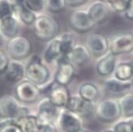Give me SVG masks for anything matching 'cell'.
<instances>
[{
  "label": "cell",
  "instance_id": "cell-11",
  "mask_svg": "<svg viewBox=\"0 0 133 132\" xmlns=\"http://www.w3.org/2000/svg\"><path fill=\"white\" fill-rule=\"evenodd\" d=\"M48 98L56 107H66L71 97L69 90L65 86L57 84L56 82L52 84L48 92Z\"/></svg>",
  "mask_w": 133,
  "mask_h": 132
},
{
  "label": "cell",
  "instance_id": "cell-34",
  "mask_svg": "<svg viewBox=\"0 0 133 132\" xmlns=\"http://www.w3.org/2000/svg\"><path fill=\"white\" fill-rule=\"evenodd\" d=\"M9 62L10 60L8 56L3 51L0 50V73H3L6 71Z\"/></svg>",
  "mask_w": 133,
  "mask_h": 132
},
{
  "label": "cell",
  "instance_id": "cell-7",
  "mask_svg": "<svg viewBox=\"0 0 133 132\" xmlns=\"http://www.w3.org/2000/svg\"><path fill=\"white\" fill-rule=\"evenodd\" d=\"M97 112L98 118L104 122H113L122 115L119 102L114 100H105L101 102L97 106Z\"/></svg>",
  "mask_w": 133,
  "mask_h": 132
},
{
  "label": "cell",
  "instance_id": "cell-40",
  "mask_svg": "<svg viewBox=\"0 0 133 132\" xmlns=\"http://www.w3.org/2000/svg\"><path fill=\"white\" fill-rule=\"evenodd\" d=\"M3 43V35L1 34V32H0V47L2 46Z\"/></svg>",
  "mask_w": 133,
  "mask_h": 132
},
{
  "label": "cell",
  "instance_id": "cell-38",
  "mask_svg": "<svg viewBox=\"0 0 133 132\" xmlns=\"http://www.w3.org/2000/svg\"><path fill=\"white\" fill-rule=\"evenodd\" d=\"M125 13V16L126 18L129 20H133V0H130L128 8L126 10Z\"/></svg>",
  "mask_w": 133,
  "mask_h": 132
},
{
  "label": "cell",
  "instance_id": "cell-22",
  "mask_svg": "<svg viewBox=\"0 0 133 132\" xmlns=\"http://www.w3.org/2000/svg\"><path fill=\"white\" fill-rule=\"evenodd\" d=\"M78 94L82 100L88 102H93L97 99L99 92L97 87L94 84L87 82L79 87Z\"/></svg>",
  "mask_w": 133,
  "mask_h": 132
},
{
  "label": "cell",
  "instance_id": "cell-37",
  "mask_svg": "<svg viewBox=\"0 0 133 132\" xmlns=\"http://www.w3.org/2000/svg\"><path fill=\"white\" fill-rule=\"evenodd\" d=\"M88 0H65L66 5L70 7H78L83 4H85Z\"/></svg>",
  "mask_w": 133,
  "mask_h": 132
},
{
  "label": "cell",
  "instance_id": "cell-36",
  "mask_svg": "<svg viewBox=\"0 0 133 132\" xmlns=\"http://www.w3.org/2000/svg\"><path fill=\"white\" fill-rule=\"evenodd\" d=\"M93 110H94V107H93L92 102H88V101H85L84 106H83V108H82V109L79 114H81L82 115H85L86 116V115H90L93 112Z\"/></svg>",
  "mask_w": 133,
  "mask_h": 132
},
{
  "label": "cell",
  "instance_id": "cell-9",
  "mask_svg": "<svg viewBox=\"0 0 133 132\" xmlns=\"http://www.w3.org/2000/svg\"><path fill=\"white\" fill-rule=\"evenodd\" d=\"M87 47L90 55L95 57L103 56L109 50V40L102 34L93 33L87 40Z\"/></svg>",
  "mask_w": 133,
  "mask_h": 132
},
{
  "label": "cell",
  "instance_id": "cell-1",
  "mask_svg": "<svg viewBox=\"0 0 133 132\" xmlns=\"http://www.w3.org/2000/svg\"><path fill=\"white\" fill-rule=\"evenodd\" d=\"M33 25V32L36 37L42 41H49L56 37L59 31L58 22L48 14L37 16Z\"/></svg>",
  "mask_w": 133,
  "mask_h": 132
},
{
  "label": "cell",
  "instance_id": "cell-43",
  "mask_svg": "<svg viewBox=\"0 0 133 132\" xmlns=\"http://www.w3.org/2000/svg\"><path fill=\"white\" fill-rule=\"evenodd\" d=\"M104 132H114L113 130H105Z\"/></svg>",
  "mask_w": 133,
  "mask_h": 132
},
{
  "label": "cell",
  "instance_id": "cell-30",
  "mask_svg": "<svg viewBox=\"0 0 133 132\" xmlns=\"http://www.w3.org/2000/svg\"><path fill=\"white\" fill-rule=\"evenodd\" d=\"M45 1L48 10L52 13H59L66 6L65 0H45Z\"/></svg>",
  "mask_w": 133,
  "mask_h": 132
},
{
  "label": "cell",
  "instance_id": "cell-16",
  "mask_svg": "<svg viewBox=\"0 0 133 132\" xmlns=\"http://www.w3.org/2000/svg\"><path fill=\"white\" fill-rule=\"evenodd\" d=\"M65 59H68L74 66H81L85 64L90 58V53L86 46L82 44L74 45L71 51L66 55Z\"/></svg>",
  "mask_w": 133,
  "mask_h": 132
},
{
  "label": "cell",
  "instance_id": "cell-5",
  "mask_svg": "<svg viewBox=\"0 0 133 132\" xmlns=\"http://www.w3.org/2000/svg\"><path fill=\"white\" fill-rule=\"evenodd\" d=\"M7 52L12 59L21 60L28 57L32 52V44L29 39L22 36H17L10 39Z\"/></svg>",
  "mask_w": 133,
  "mask_h": 132
},
{
  "label": "cell",
  "instance_id": "cell-28",
  "mask_svg": "<svg viewBox=\"0 0 133 132\" xmlns=\"http://www.w3.org/2000/svg\"><path fill=\"white\" fill-rule=\"evenodd\" d=\"M85 101L78 96H72L70 97L69 101L66 105V109L74 113H80L83 106H84Z\"/></svg>",
  "mask_w": 133,
  "mask_h": 132
},
{
  "label": "cell",
  "instance_id": "cell-31",
  "mask_svg": "<svg viewBox=\"0 0 133 132\" xmlns=\"http://www.w3.org/2000/svg\"><path fill=\"white\" fill-rule=\"evenodd\" d=\"M0 132H22L14 119H7L0 123Z\"/></svg>",
  "mask_w": 133,
  "mask_h": 132
},
{
  "label": "cell",
  "instance_id": "cell-41",
  "mask_svg": "<svg viewBox=\"0 0 133 132\" xmlns=\"http://www.w3.org/2000/svg\"><path fill=\"white\" fill-rule=\"evenodd\" d=\"M128 123H130V125H131V129H132V131H133V119H131V120H129Z\"/></svg>",
  "mask_w": 133,
  "mask_h": 132
},
{
  "label": "cell",
  "instance_id": "cell-2",
  "mask_svg": "<svg viewBox=\"0 0 133 132\" xmlns=\"http://www.w3.org/2000/svg\"><path fill=\"white\" fill-rule=\"evenodd\" d=\"M25 76L27 80L37 86L45 84L50 78L48 67L42 63L41 59L37 55H32L25 67Z\"/></svg>",
  "mask_w": 133,
  "mask_h": 132
},
{
  "label": "cell",
  "instance_id": "cell-18",
  "mask_svg": "<svg viewBox=\"0 0 133 132\" xmlns=\"http://www.w3.org/2000/svg\"><path fill=\"white\" fill-rule=\"evenodd\" d=\"M14 120L22 132H37L41 126L37 117L31 115H23Z\"/></svg>",
  "mask_w": 133,
  "mask_h": 132
},
{
  "label": "cell",
  "instance_id": "cell-42",
  "mask_svg": "<svg viewBox=\"0 0 133 132\" xmlns=\"http://www.w3.org/2000/svg\"><path fill=\"white\" fill-rule=\"evenodd\" d=\"M77 132H90V131H87V130H78V131H77Z\"/></svg>",
  "mask_w": 133,
  "mask_h": 132
},
{
  "label": "cell",
  "instance_id": "cell-14",
  "mask_svg": "<svg viewBox=\"0 0 133 132\" xmlns=\"http://www.w3.org/2000/svg\"><path fill=\"white\" fill-rule=\"evenodd\" d=\"M87 13L95 25L105 22L109 15L108 6L103 1H97L93 3L90 6Z\"/></svg>",
  "mask_w": 133,
  "mask_h": 132
},
{
  "label": "cell",
  "instance_id": "cell-26",
  "mask_svg": "<svg viewBox=\"0 0 133 132\" xmlns=\"http://www.w3.org/2000/svg\"><path fill=\"white\" fill-rule=\"evenodd\" d=\"M60 42V47L63 56L65 57L71 51L74 47V40L71 32H64L60 37L59 38Z\"/></svg>",
  "mask_w": 133,
  "mask_h": 132
},
{
  "label": "cell",
  "instance_id": "cell-19",
  "mask_svg": "<svg viewBox=\"0 0 133 132\" xmlns=\"http://www.w3.org/2000/svg\"><path fill=\"white\" fill-rule=\"evenodd\" d=\"M116 67V55L111 52L104 55L97 63V71L101 76H108L114 72Z\"/></svg>",
  "mask_w": 133,
  "mask_h": 132
},
{
  "label": "cell",
  "instance_id": "cell-24",
  "mask_svg": "<svg viewBox=\"0 0 133 132\" xmlns=\"http://www.w3.org/2000/svg\"><path fill=\"white\" fill-rule=\"evenodd\" d=\"M131 83L129 81H122L118 79H109L105 84V89L109 93H120L131 87Z\"/></svg>",
  "mask_w": 133,
  "mask_h": 132
},
{
  "label": "cell",
  "instance_id": "cell-20",
  "mask_svg": "<svg viewBox=\"0 0 133 132\" xmlns=\"http://www.w3.org/2000/svg\"><path fill=\"white\" fill-rule=\"evenodd\" d=\"M59 38H54L49 40V43L44 53V58L47 63H52L56 60L63 58Z\"/></svg>",
  "mask_w": 133,
  "mask_h": 132
},
{
  "label": "cell",
  "instance_id": "cell-10",
  "mask_svg": "<svg viewBox=\"0 0 133 132\" xmlns=\"http://www.w3.org/2000/svg\"><path fill=\"white\" fill-rule=\"evenodd\" d=\"M75 73V66L64 57L59 61L55 74V82L62 86H68L71 81Z\"/></svg>",
  "mask_w": 133,
  "mask_h": 132
},
{
  "label": "cell",
  "instance_id": "cell-32",
  "mask_svg": "<svg viewBox=\"0 0 133 132\" xmlns=\"http://www.w3.org/2000/svg\"><path fill=\"white\" fill-rule=\"evenodd\" d=\"M25 6L32 12H41L46 5L45 0H25Z\"/></svg>",
  "mask_w": 133,
  "mask_h": 132
},
{
  "label": "cell",
  "instance_id": "cell-39",
  "mask_svg": "<svg viewBox=\"0 0 133 132\" xmlns=\"http://www.w3.org/2000/svg\"><path fill=\"white\" fill-rule=\"evenodd\" d=\"M12 2H13L14 6H19L25 5V0H12Z\"/></svg>",
  "mask_w": 133,
  "mask_h": 132
},
{
  "label": "cell",
  "instance_id": "cell-25",
  "mask_svg": "<svg viewBox=\"0 0 133 132\" xmlns=\"http://www.w3.org/2000/svg\"><path fill=\"white\" fill-rule=\"evenodd\" d=\"M121 108V114L126 117H133V94L124 95L119 103Z\"/></svg>",
  "mask_w": 133,
  "mask_h": 132
},
{
  "label": "cell",
  "instance_id": "cell-23",
  "mask_svg": "<svg viewBox=\"0 0 133 132\" xmlns=\"http://www.w3.org/2000/svg\"><path fill=\"white\" fill-rule=\"evenodd\" d=\"M15 13L18 14L19 20L26 25H31L34 23L37 16L35 13L29 10L25 5L15 6Z\"/></svg>",
  "mask_w": 133,
  "mask_h": 132
},
{
  "label": "cell",
  "instance_id": "cell-15",
  "mask_svg": "<svg viewBox=\"0 0 133 132\" xmlns=\"http://www.w3.org/2000/svg\"><path fill=\"white\" fill-rule=\"evenodd\" d=\"M6 78L11 83H18L25 76V67L19 60H10L6 70Z\"/></svg>",
  "mask_w": 133,
  "mask_h": 132
},
{
  "label": "cell",
  "instance_id": "cell-3",
  "mask_svg": "<svg viewBox=\"0 0 133 132\" xmlns=\"http://www.w3.org/2000/svg\"><path fill=\"white\" fill-rule=\"evenodd\" d=\"M25 115H28V109L21 105L16 97L8 94L0 96V117L15 120Z\"/></svg>",
  "mask_w": 133,
  "mask_h": 132
},
{
  "label": "cell",
  "instance_id": "cell-44",
  "mask_svg": "<svg viewBox=\"0 0 133 132\" xmlns=\"http://www.w3.org/2000/svg\"><path fill=\"white\" fill-rule=\"evenodd\" d=\"M132 85H133V81H132Z\"/></svg>",
  "mask_w": 133,
  "mask_h": 132
},
{
  "label": "cell",
  "instance_id": "cell-21",
  "mask_svg": "<svg viewBox=\"0 0 133 132\" xmlns=\"http://www.w3.org/2000/svg\"><path fill=\"white\" fill-rule=\"evenodd\" d=\"M115 77L122 81H127L133 77V62H121L116 66Z\"/></svg>",
  "mask_w": 133,
  "mask_h": 132
},
{
  "label": "cell",
  "instance_id": "cell-35",
  "mask_svg": "<svg viewBox=\"0 0 133 132\" xmlns=\"http://www.w3.org/2000/svg\"><path fill=\"white\" fill-rule=\"evenodd\" d=\"M37 132H57V128L53 123L41 124Z\"/></svg>",
  "mask_w": 133,
  "mask_h": 132
},
{
  "label": "cell",
  "instance_id": "cell-33",
  "mask_svg": "<svg viewBox=\"0 0 133 132\" xmlns=\"http://www.w3.org/2000/svg\"><path fill=\"white\" fill-rule=\"evenodd\" d=\"M114 132H133L131 127L128 122L118 123L114 127Z\"/></svg>",
  "mask_w": 133,
  "mask_h": 132
},
{
  "label": "cell",
  "instance_id": "cell-17",
  "mask_svg": "<svg viewBox=\"0 0 133 132\" xmlns=\"http://www.w3.org/2000/svg\"><path fill=\"white\" fill-rule=\"evenodd\" d=\"M19 30V20L14 15L0 22V32L3 37L12 39L18 36Z\"/></svg>",
  "mask_w": 133,
  "mask_h": 132
},
{
  "label": "cell",
  "instance_id": "cell-4",
  "mask_svg": "<svg viewBox=\"0 0 133 132\" xmlns=\"http://www.w3.org/2000/svg\"><path fill=\"white\" fill-rule=\"evenodd\" d=\"M109 48L115 55L133 52V33L130 32L116 33L109 41Z\"/></svg>",
  "mask_w": 133,
  "mask_h": 132
},
{
  "label": "cell",
  "instance_id": "cell-12",
  "mask_svg": "<svg viewBox=\"0 0 133 132\" xmlns=\"http://www.w3.org/2000/svg\"><path fill=\"white\" fill-rule=\"evenodd\" d=\"M59 124L64 132H77L81 130L82 123L76 113L63 111L59 117Z\"/></svg>",
  "mask_w": 133,
  "mask_h": 132
},
{
  "label": "cell",
  "instance_id": "cell-8",
  "mask_svg": "<svg viewBox=\"0 0 133 132\" xmlns=\"http://www.w3.org/2000/svg\"><path fill=\"white\" fill-rule=\"evenodd\" d=\"M70 26L77 32L85 33L90 31L95 25L86 10H77L73 11L69 17Z\"/></svg>",
  "mask_w": 133,
  "mask_h": 132
},
{
  "label": "cell",
  "instance_id": "cell-27",
  "mask_svg": "<svg viewBox=\"0 0 133 132\" xmlns=\"http://www.w3.org/2000/svg\"><path fill=\"white\" fill-rule=\"evenodd\" d=\"M15 14V6L12 0H0V22Z\"/></svg>",
  "mask_w": 133,
  "mask_h": 132
},
{
  "label": "cell",
  "instance_id": "cell-13",
  "mask_svg": "<svg viewBox=\"0 0 133 132\" xmlns=\"http://www.w3.org/2000/svg\"><path fill=\"white\" fill-rule=\"evenodd\" d=\"M57 108L48 97L43 99L38 105V115L37 116L40 123H53L57 115Z\"/></svg>",
  "mask_w": 133,
  "mask_h": 132
},
{
  "label": "cell",
  "instance_id": "cell-29",
  "mask_svg": "<svg viewBox=\"0 0 133 132\" xmlns=\"http://www.w3.org/2000/svg\"><path fill=\"white\" fill-rule=\"evenodd\" d=\"M106 4H109L116 12H125L130 0H102Z\"/></svg>",
  "mask_w": 133,
  "mask_h": 132
},
{
  "label": "cell",
  "instance_id": "cell-6",
  "mask_svg": "<svg viewBox=\"0 0 133 132\" xmlns=\"http://www.w3.org/2000/svg\"><path fill=\"white\" fill-rule=\"evenodd\" d=\"M14 93L16 98L20 102L30 104L38 100L41 95V89L39 86L26 79L18 82L15 87Z\"/></svg>",
  "mask_w": 133,
  "mask_h": 132
}]
</instances>
